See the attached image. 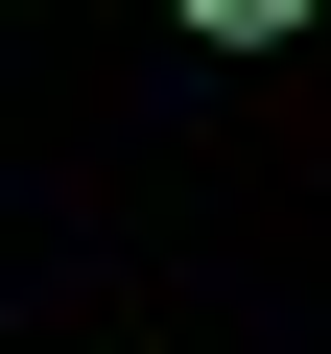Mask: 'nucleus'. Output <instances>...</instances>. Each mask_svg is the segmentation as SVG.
<instances>
[{
	"mask_svg": "<svg viewBox=\"0 0 331 354\" xmlns=\"http://www.w3.org/2000/svg\"><path fill=\"white\" fill-rule=\"evenodd\" d=\"M166 24H190V48H284L307 0H166Z\"/></svg>",
	"mask_w": 331,
	"mask_h": 354,
	"instance_id": "f257e3e1",
	"label": "nucleus"
}]
</instances>
